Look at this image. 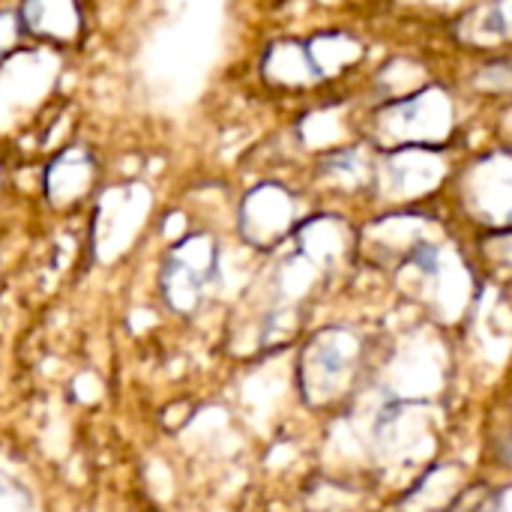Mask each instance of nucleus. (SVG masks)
Masks as SVG:
<instances>
[{
    "mask_svg": "<svg viewBox=\"0 0 512 512\" xmlns=\"http://www.w3.org/2000/svg\"><path fill=\"white\" fill-rule=\"evenodd\" d=\"M306 51L312 57V66H315L318 78L330 81V78H336V75H342V72H348L351 66L360 63L363 42H357L345 30H324V33H315L306 42Z\"/></svg>",
    "mask_w": 512,
    "mask_h": 512,
    "instance_id": "9d476101",
    "label": "nucleus"
},
{
    "mask_svg": "<svg viewBox=\"0 0 512 512\" xmlns=\"http://www.w3.org/2000/svg\"><path fill=\"white\" fill-rule=\"evenodd\" d=\"M378 144L438 147L456 129V102L447 87L426 84L381 105L372 117Z\"/></svg>",
    "mask_w": 512,
    "mask_h": 512,
    "instance_id": "f257e3e1",
    "label": "nucleus"
},
{
    "mask_svg": "<svg viewBox=\"0 0 512 512\" xmlns=\"http://www.w3.org/2000/svg\"><path fill=\"white\" fill-rule=\"evenodd\" d=\"M477 3L480 0H417L420 9H426V12H444V15H450L453 9H471Z\"/></svg>",
    "mask_w": 512,
    "mask_h": 512,
    "instance_id": "f8f14e48",
    "label": "nucleus"
},
{
    "mask_svg": "<svg viewBox=\"0 0 512 512\" xmlns=\"http://www.w3.org/2000/svg\"><path fill=\"white\" fill-rule=\"evenodd\" d=\"M96 177H99L96 153L87 144H66L45 165L42 189L51 207L69 210V207H78L93 192Z\"/></svg>",
    "mask_w": 512,
    "mask_h": 512,
    "instance_id": "423d86ee",
    "label": "nucleus"
},
{
    "mask_svg": "<svg viewBox=\"0 0 512 512\" xmlns=\"http://www.w3.org/2000/svg\"><path fill=\"white\" fill-rule=\"evenodd\" d=\"M24 48V30L15 9H0V60Z\"/></svg>",
    "mask_w": 512,
    "mask_h": 512,
    "instance_id": "9b49d317",
    "label": "nucleus"
},
{
    "mask_svg": "<svg viewBox=\"0 0 512 512\" xmlns=\"http://www.w3.org/2000/svg\"><path fill=\"white\" fill-rule=\"evenodd\" d=\"M0 186H3V177H0Z\"/></svg>",
    "mask_w": 512,
    "mask_h": 512,
    "instance_id": "ddd939ff",
    "label": "nucleus"
},
{
    "mask_svg": "<svg viewBox=\"0 0 512 512\" xmlns=\"http://www.w3.org/2000/svg\"><path fill=\"white\" fill-rule=\"evenodd\" d=\"M261 81L282 93H297L315 87L321 78L312 66L306 42L297 39H276L261 54Z\"/></svg>",
    "mask_w": 512,
    "mask_h": 512,
    "instance_id": "6e6552de",
    "label": "nucleus"
},
{
    "mask_svg": "<svg viewBox=\"0 0 512 512\" xmlns=\"http://www.w3.org/2000/svg\"><path fill=\"white\" fill-rule=\"evenodd\" d=\"M18 21L24 39L45 48H69L78 45L84 36V6L81 0H21Z\"/></svg>",
    "mask_w": 512,
    "mask_h": 512,
    "instance_id": "39448f33",
    "label": "nucleus"
},
{
    "mask_svg": "<svg viewBox=\"0 0 512 512\" xmlns=\"http://www.w3.org/2000/svg\"><path fill=\"white\" fill-rule=\"evenodd\" d=\"M216 261H219V249L210 234H186L165 258V270H162L165 300L180 312L195 309L204 297L210 276L216 273Z\"/></svg>",
    "mask_w": 512,
    "mask_h": 512,
    "instance_id": "7ed1b4c3",
    "label": "nucleus"
},
{
    "mask_svg": "<svg viewBox=\"0 0 512 512\" xmlns=\"http://www.w3.org/2000/svg\"><path fill=\"white\" fill-rule=\"evenodd\" d=\"M150 213V192L141 183H123L102 192L93 216V243L105 258L126 252V246L138 237L144 219Z\"/></svg>",
    "mask_w": 512,
    "mask_h": 512,
    "instance_id": "20e7f679",
    "label": "nucleus"
},
{
    "mask_svg": "<svg viewBox=\"0 0 512 512\" xmlns=\"http://www.w3.org/2000/svg\"><path fill=\"white\" fill-rule=\"evenodd\" d=\"M240 231L255 246H270L285 237L294 222V195L279 183H261L240 201Z\"/></svg>",
    "mask_w": 512,
    "mask_h": 512,
    "instance_id": "0eeeda50",
    "label": "nucleus"
},
{
    "mask_svg": "<svg viewBox=\"0 0 512 512\" xmlns=\"http://www.w3.org/2000/svg\"><path fill=\"white\" fill-rule=\"evenodd\" d=\"M60 78V54L27 45L0 60V132L21 129L48 105Z\"/></svg>",
    "mask_w": 512,
    "mask_h": 512,
    "instance_id": "f03ea898",
    "label": "nucleus"
},
{
    "mask_svg": "<svg viewBox=\"0 0 512 512\" xmlns=\"http://www.w3.org/2000/svg\"><path fill=\"white\" fill-rule=\"evenodd\" d=\"M459 30L477 48H504L512 42V0H480L462 15Z\"/></svg>",
    "mask_w": 512,
    "mask_h": 512,
    "instance_id": "1a4fd4ad",
    "label": "nucleus"
}]
</instances>
